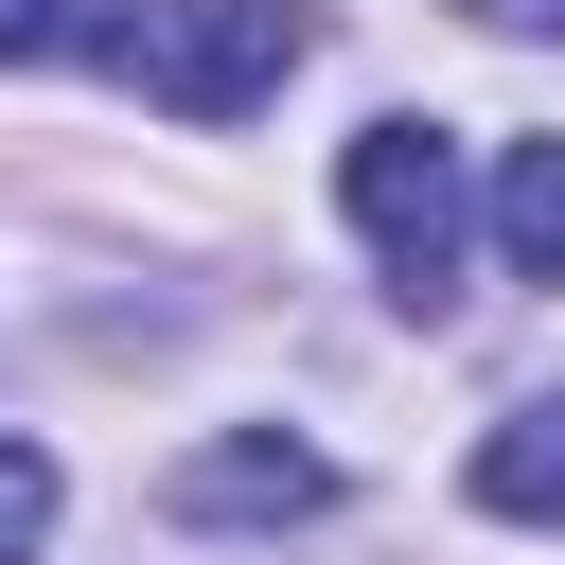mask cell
Instances as JSON below:
<instances>
[{
	"label": "cell",
	"mask_w": 565,
	"mask_h": 565,
	"mask_svg": "<svg viewBox=\"0 0 565 565\" xmlns=\"http://www.w3.org/2000/svg\"><path fill=\"white\" fill-rule=\"evenodd\" d=\"M494 247H512V282H565V141L494 159Z\"/></svg>",
	"instance_id": "5b68a950"
},
{
	"label": "cell",
	"mask_w": 565,
	"mask_h": 565,
	"mask_svg": "<svg viewBox=\"0 0 565 565\" xmlns=\"http://www.w3.org/2000/svg\"><path fill=\"white\" fill-rule=\"evenodd\" d=\"M177 512L194 530H300V512H335V459L282 441V424H247V441H194L177 459Z\"/></svg>",
	"instance_id": "3957f363"
},
{
	"label": "cell",
	"mask_w": 565,
	"mask_h": 565,
	"mask_svg": "<svg viewBox=\"0 0 565 565\" xmlns=\"http://www.w3.org/2000/svg\"><path fill=\"white\" fill-rule=\"evenodd\" d=\"M71 53H106V71H124L141 106H177V124H247L318 35H300L282 0H88Z\"/></svg>",
	"instance_id": "6da1fadb"
},
{
	"label": "cell",
	"mask_w": 565,
	"mask_h": 565,
	"mask_svg": "<svg viewBox=\"0 0 565 565\" xmlns=\"http://www.w3.org/2000/svg\"><path fill=\"white\" fill-rule=\"evenodd\" d=\"M335 212H353V247L406 282V300H441L459 282V230H477V194H459V124H353V159H335Z\"/></svg>",
	"instance_id": "7a4b0ae2"
},
{
	"label": "cell",
	"mask_w": 565,
	"mask_h": 565,
	"mask_svg": "<svg viewBox=\"0 0 565 565\" xmlns=\"http://www.w3.org/2000/svg\"><path fill=\"white\" fill-rule=\"evenodd\" d=\"M35 530H53V459H35V441H0V565H18Z\"/></svg>",
	"instance_id": "8992f818"
},
{
	"label": "cell",
	"mask_w": 565,
	"mask_h": 565,
	"mask_svg": "<svg viewBox=\"0 0 565 565\" xmlns=\"http://www.w3.org/2000/svg\"><path fill=\"white\" fill-rule=\"evenodd\" d=\"M477 18H494V35H565V0H477Z\"/></svg>",
	"instance_id": "ba28073f"
},
{
	"label": "cell",
	"mask_w": 565,
	"mask_h": 565,
	"mask_svg": "<svg viewBox=\"0 0 565 565\" xmlns=\"http://www.w3.org/2000/svg\"><path fill=\"white\" fill-rule=\"evenodd\" d=\"M477 512H512V530H565V388H547V406H512V424L477 441Z\"/></svg>",
	"instance_id": "277c9868"
},
{
	"label": "cell",
	"mask_w": 565,
	"mask_h": 565,
	"mask_svg": "<svg viewBox=\"0 0 565 565\" xmlns=\"http://www.w3.org/2000/svg\"><path fill=\"white\" fill-rule=\"evenodd\" d=\"M0 53H71V0H0Z\"/></svg>",
	"instance_id": "52a82bcc"
}]
</instances>
